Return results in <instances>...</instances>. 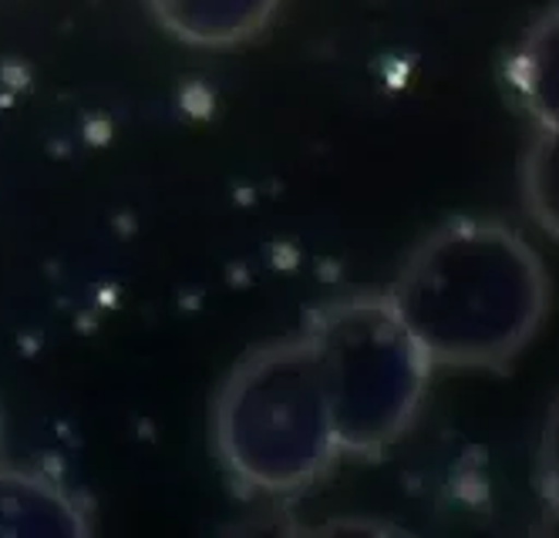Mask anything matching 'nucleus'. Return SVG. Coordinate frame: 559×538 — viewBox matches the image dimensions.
<instances>
[{"label":"nucleus","mask_w":559,"mask_h":538,"mask_svg":"<svg viewBox=\"0 0 559 538\" xmlns=\"http://www.w3.org/2000/svg\"><path fill=\"white\" fill-rule=\"evenodd\" d=\"M88 535L82 502L61 485L0 468V538H78Z\"/></svg>","instance_id":"nucleus-4"},{"label":"nucleus","mask_w":559,"mask_h":538,"mask_svg":"<svg viewBox=\"0 0 559 538\" xmlns=\"http://www.w3.org/2000/svg\"><path fill=\"white\" fill-rule=\"evenodd\" d=\"M304 337L321 370L341 454L371 458L412 431L435 367L388 297L317 307Z\"/></svg>","instance_id":"nucleus-3"},{"label":"nucleus","mask_w":559,"mask_h":538,"mask_svg":"<svg viewBox=\"0 0 559 538\" xmlns=\"http://www.w3.org/2000/svg\"><path fill=\"white\" fill-rule=\"evenodd\" d=\"M533 485L539 494V505L549 512V518L559 522V391L552 394L543 428H539L536 458H533Z\"/></svg>","instance_id":"nucleus-8"},{"label":"nucleus","mask_w":559,"mask_h":538,"mask_svg":"<svg viewBox=\"0 0 559 538\" xmlns=\"http://www.w3.org/2000/svg\"><path fill=\"white\" fill-rule=\"evenodd\" d=\"M519 186H523V205L533 226L559 242V129H536Z\"/></svg>","instance_id":"nucleus-7"},{"label":"nucleus","mask_w":559,"mask_h":538,"mask_svg":"<svg viewBox=\"0 0 559 538\" xmlns=\"http://www.w3.org/2000/svg\"><path fill=\"white\" fill-rule=\"evenodd\" d=\"M384 297L431 367L506 370L539 337L552 283L519 229L455 216L405 256Z\"/></svg>","instance_id":"nucleus-1"},{"label":"nucleus","mask_w":559,"mask_h":538,"mask_svg":"<svg viewBox=\"0 0 559 538\" xmlns=\"http://www.w3.org/2000/svg\"><path fill=\"white\" fill-rule=\"evenodd\" d=\"M213 447L226 475L260 494H297L341 458L328 391L304 334L239 357L213 404Z\"/></svg>","instance_id":"nucleus-2"},{"label":"nucleus","mask_w":559,"mask_h":538,"mask_svg":"<svg viewBox=\"0 0 559 538\" xmlns=\"http://www.w3.org/2000/svg\"><path fill=\"white\" fill-rule=\"evenodd\" d=\"M155 21L189 48H236L257 37L280 0H148Z\"/></svg>","instance_id":"nucleus-5"},{"label":"nucleus","mask_w":559,"mask_h":538,"mask_svg":"<svg viewBox=\"0 0 559 538\" xmlns=\"http://www.w3.org/2000/svg\"><path fill=\"white\" fill-rule=\"evenodd\" d=\"M509 88L536 129H559V4L519 40L509 61Z\"/></svg>","instance_id":"nucleus-6"},{"label":"nucleus","mask_w":559,"mask_h":538,"mask_svg":"<svg viewBox=\"0 0 559 538\" xmlns=\"http://www.w3.org/2000/svg\"><path fill=\"white\" fill-rule=\"evenodd\" d=\"M0 438H4V431H0Z\"/></svg>","instance_id":"nucleus-9"}]
</instances>
